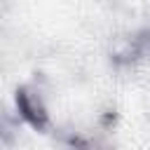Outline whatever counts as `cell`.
<instances>
[{
  "mask_svg": "<svg viewBox=\"0 0 150 150\" xmlns=\"http://www.w3.org/2000/svg\"><path fill=\"white\" fill-rule=\"evenodd\" d=\"M16 105H19V112H21L33 127H42V124H45V110H42V105L38 103L35 96L21 91V94L16 96Z\"/></svg>",
  "mask_w": 150,
  "mask_h": 150,
  "instance_id": "1",
  "label": "cell"
}]
</instances>
